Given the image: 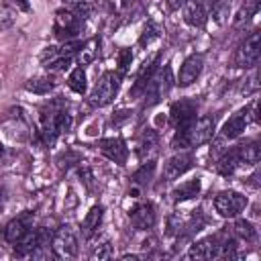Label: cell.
<instances>
[{"label": "cell", "instance_id": "52a82bcc", "mask_svg": "<svg viewBox=\"0 0 261 261\" xmlns=\"http://www.w3.org/2000/svg\"><path fill=\"white\" fill-rule=\"evenodd\" d=\"M192 161H194L192 153L179 151V153L171 155V157L165 161V165H163V181H173V179H177L179 175H184V173L192 167Z\"/></svg>", "mask_w": 261, "mask_h": 261}, {"label": "cell", "instance_id": "7402d4cb", "mask_svg": "<svg viewBox=\"0 0 261 261\" xmlns=\"http://www.w3.org/2000/svg\"><path fill=\"white\" fill-rule=\"evenodd\" d=\"M55 88V84L49 77H33L24 84V90L33 92V94H49Z\"/></svg>", "mask_w": 261, "mask_h": 261}, {"label": "cell", "instance_id": "ac0fdd59", "mask_svg": "<svg viewBox=\"0 0 261 261\" xmlns=\"http://www.w3.org/2000/svg\"><path fill=\"white\" fill-rule=\"evenodd\" d=\"M98 47H100V41H98L96 37H92V39H88L86 43H82L80 49H77V53H75L77 63H80V65L92 63V61L96 59V55H98Z\"/></svg>", "mask_w": 261, "mask_h": 261}, {"label": "cell", "instance_id": "f1b7e54d", "mask_svg": "<svg viewBox=\"0 0 261 261\" xmlns=\"http://www.w3.org/2000/svg\"><path fill=\"white\" fill-rule=\"evenodd\" d=\"M112 255V249H110V243L108 241H104V243H100V245H96L94 247V251H92V259H98V261H104V259H108Z\"/></svg>", "mask_w": 261, "mask_h": 261}, {"label": "cell", "instance_id": "7a4b0ae2", "mask_svg": "<svg viewBox=\"0 0 261 261\" xmlns=\"http://www.w3.org/2000/svg\"><path fill=\"white\" fill-rule=\"evenodd\" d=\"M118 88H120V75L114 73V71H104L98 77V82H96V86L90 94V104L94 108H102V106L110 104L116 98Z\"/></svg>", "mask_w": 261, "mask_h": 261}, {"label": "cell", "instance_id": "8992f818", "mask_svg": "<svg viewBox=\"0 0 261 261\" xmlns=\"http://www.w3.org/2000/svg\"><path fill=\"white\" fill-rule=\"evenodd\" d=\"M33 230V212L31 210H27V212H22L20 216H16V218H12L6 226H4V241L6 243H18L22 237H27L29 232Z\"/></svg>", "mask_w": 261, "mask_h": 261}, {"label": "cell", "instance_id": "5b68a950", "mask_svg": "<svg viewBox=\"0 0 261 261\" xmlns=\"http://www.w3.org/2000/svg\"><path fill=\"white\" fill-rule=\"evenodd\" d=\"M247 204H249L247 196H243V194H239V192H234V190H224V192H220V194L214 198V208H216V212H218L220 216H224V218H234V216H239V214L247 208Z\"/></svg>", "mask_w": 261, "mask_h": 261}, {"label": "cell", "instance_id": "9c48e42d", "mask_svg": "<svg viewBox=\"0 0 261 261\" xmlns=\"http://www.w3.org/2000/svg\"><path fill=\"white\" fill-rule=\"evenodd\" d=\"M98 147H100V153H102L104 157H108L110 161H114V163H118V165H124V163H126L128 149H126V145H124L122 139H118V137L102 139V141L98 143Z\"/></svg>", "mask_w": 261, "mask_h": 261}, {"label": "cell", "instance_id": "d6986e66", "mask_svg": "<svg viewBox=\"0 0 261 261\" xmlns=\"http://www.w3.org/2000/svg\"><path fill=\"white\" fill-rule=\"evenodd\" d=\"M257 8H259V0H245V2L241 4V8L237 10V14H234L232 27H234V29H243V27L253 18V14L257 12Z\"/></svg>", "mask_w": 261, "mask_h": 261}, {"label": "cell", "instance_id": "836d02e7", "mask_svg": "<svg viewBox=\"0 0 261 261\" xmlns=\"http://www.w3.org/2000/svg\"><path fill=\"white\" fill-rule=\"evenodd\" d=\"M0 202H2V188H0Z\"/></svg>", "mask_w": 261, "mask_h": 261}, {"label": "cell", "instance_id": "44dd1931", "mask_svg": "<svg viewBox=\"0 0 261 261\" xmlns=\"http://www.w3.org/2000/svg\"><path fill=\"white\" fill-rule=\"evenodd\" d=\"M67 86L75 92V94H84L86 92V71H84V67H75V69H71V73H69V77H67Z\"/></svg>", "mask_w": 261, "mask_h": 261}, {"label": "cell", "instance_id": "4dcf8cb0", "mask_svg": "<svg viewBox=\"0 0 261 261\" xmlns=\"http://www.w3.org/2000/svg\"><path fill=\"white\" fill-rule=\"evenodd\" d=\"M159 33H157V27L155 24H149L145 31H143V35H141V39H139V45H145V43H149L151 39H155Z\"/></svg>", "mask_w": 261, "mask_h": 261}, {"label": "cell", "instance_id": "d4e9b609", "mask_svg": "<svg viewBox=\"0 0 261 261\" xmlns=\"http://www.w3.org/2000/svg\"><path fill=\"white\" fill-rule=\"evenodd\" d=\"M232 230H234V234H237L239 239H243V241H253V239L257 237L255 226H253L249 220H245V218H239V220L234 222Z\"/></svg>", "mask_w": 261, "mask_h": 261}, {"label": "cell", "instance_id": "8fae6325", "mask_svg": "<svg viewBox=\"0 0 261 261\" xmlns=\"http://www.w3.org/2000/svg\"><path fill=\"white\" fill-rule=\"evenodd\" d=\"M218 253H220V239L208 237V239H202L196 245H192L186 259H212V257H218Z\"/></svg>", "mask_w": 261, "mask_h": 261}, {"label": "cell", "instance_id": "7c38bea8", "mask_svg": "<svg viewBox=\"0 0 261 261\" xmlns=\"http://www.w3.org/2000/svg\"><path fill=\"white\" fill-rule=\"evenodd\" d=\"M249 120H251V116H249V108L245 106V108H241L239 112H234L226 122H224V126H222V139H237L239 135H243V130L247 128V124H249Z\"/></svg>", "mask_w": 261, "mask_h": 261}, {"label": "cell", "instance_id": "3957f363", "mask_svg": "<svg viewBox=\"0 0 261 261\" xmlns=\"http://www.w3.org/2000/svg\"><path fill=\"white\" fill-rule=\"evenodd\" d=\"M51 251L59 259H73L77 255V237L71 226H59L51 237Z\"/></svg>", "mask_w": 261, "mask_h": 261}, {"label": "cell", "instance_id": "6da1fadb", "mask_svg": "<svg viewBox=\"0 0 261 261\" xmlns=\"http://www.w3.org/2000/svg\"><path fill=\"white\" fill-rule=\"evenodd\" d=\"M214 130H216V118L214 116H202V118L194 120L190 126L175 128V135L171 139V147L173 149L200 147L214 137Z\"/></svg>", "mask_w": 261, "mask_h": 261}, {"label": "cell", "instance_id": "ffe728a7", "mask_svg": "<svg viewBox=\"0 0 261 261\" xmlns=\"http://www.w3.org/2000/svg\"><path fill=\"white\" fill-rule=\"evenodd\" d=\"M239 149V157H241V165H255L259 159H261V149H259V143L257 141H249V143H243L237 147Z\"/></svg>", "mask_w": 261, "mask_h": 261}, {"label": "cell", "instance_id": "83f0119b", "mask_svg": "<svg viewBox=\"0 0 261 261\" xmlns=\"http://www.w3.org/2000/svg\"><path fill=\"white\" fill-rule=\"evenodd\" d=\"M130 63H133V51L130 49H122L118 53V65H116V73L122 77L128 69H130Z\"/></svg>", "mask_w": 261, "mask_h": 261}, {"label": "cell", "instance_id": "30bf717a", "mask_svg": "<svg viewBox=\"0 0 261 261\" xmlns=\"http://www.w3.org/2000/svg\"><path fill=\"white\" fill-rule=\"evenodd\" d=\"M202 65H204V57H202L200 53H194V55H190V57L184 61L181 69H179V77H177V84H179L181 88H186V86L194 84V82L198 80V75L202 73Z\"/></svg>", "mask_w": 261, "mask_h": 261}, {"label": "cell", "instance_id": "2e32d148", "mask_svg": "<svg viewBox=\"0 0 261 261\" xmlns=\"http://www.w3.org/2000/svg\"><path fill=\"white\" fill-rule=\"evenodd\" d=\"M102 216H104V208L102 206H92L90 208V212L86 214V218L82 222V237L84 239H90L98 230V226L102 222Z\"/></svg>", "mask_w": 261, "mask_h": 261}, {"label": "cell", "instance_id": "484cf974", "mask_svg": "<svg viewBox=\"0 0 261 261\" xmlns=\"http://www.w3.org/2000/svg\"><path fill=\"white\" fill-rule=\"evenodd\" d=\"M53 124H55L57 135L67 133V130L71 128V114H69L67 110H57V112H53Z\"/></svg>", "mask_w": 261, "mask_h": 261}, {"label": "cell", "instance_id": "5bb4252c", "mask_svg": "<svg viewBox=\"0 0 261 261\" xmlns=\"http://www.w3.org/2000/svg\"><path fill=\"white\" fill-rule=\"evenodd\" d=\"M184 20L190 27H204L206 24V10L200 0H184Z\"/></svg>", "mask_w": 261, "mask_h": 261}, {"label": "cell", "instance_id": "4316f807", "mask_svg": "<svg viewBox=\"0 0 261 261\" xmlns=\"http://www.w3.org/2000/svg\"><path fill=\"white\" fill-rule=\"evenodd\" d=\"M155 147H157V135L153 133V130H147L143 137H141V141H139V155L141 157H145V153H149V151H155Z\"/></svg>", "mask_w": 261, "mask_h": 261}, {"label": "cell", "instance_id": "d6a6232c", "mask_svg": "<svg viewBox=\"0 0 261 261\" xmlns=\"http://www.w3.org/2000/svg\"><path fill=\"white\" fill-rule=\"evenodd\" d=\"M181 4H184V0H167V6H169L171 10H177Z\"/></svg>", "mask_w": 261, "mask_h": 261}, {"label": "cell", "instance_id": "cb8c5ba5", "mask_svg": "<svg viewBox=\"0 0 261 261\" xmlns=\"http://www.w3.org/2000/svg\"><path fill=\"white\" fill-rule=\"evenodd\" d=\"M153 173H155V161H147V163H143V165L133 173V179H135V184H139V186H147V184L153 179Z\"/></svg>", "mask_w": 261, "mask_h": 261}, {"label": "cell", "instance_id": "603a6c76", "mask_svg": "<svg viewBox=\"0 0 261 261\" xmlns=\"http://www.w3.org/2000/svg\"><path fill=\"white\" fill-rule=\"evenodd\" d=\"M230 16V0H212V18L218 24H224Z\"/></svg>", "mask_w": 261, "mask_h": 261}, {"label": "cell", "instance_id": "4fadbf2b", "mask_svg": "<svg viewBox=\"0 0 261 261\" xmlns=\"http://www.w3.org/2000/svg\"><path fill=\"white\" fill-rule=\"evenodd\" d=\"M130 222L139 230H147L155 224V208L149 202H143L130 210Z\"/></svg>", "mask_w": 261, "mask_h": 261}, {"label": "cell", "instance_id": "1f68e13d", "mask_svg": "<svg viewBox=\"0 0 261 261\" xmlns=\"http://www.w3.org/2000/svg\"><path fill=\"white\" fill-rule=\"evenodd\" d=\"M8 4H10V6H14V8H16V10H20V12H29V10H31L29 0H8Z\"/></svg>", "mask_w": 261, "mask_h": 261}, {"label": "cell", "instance_id": "f546056e", "mask_svg": "<svg viewBox=\"0 0 261 261\" xmlns=\"http://www.w3.org/2000/svg\"><path fill=\"white\" fill-rule=\"evenodd\" d=\"M10 24H12V12L4 2H0V29H6Z\"/></svg>", "mask_w": 261, "mask_h": 261}, {"label": "cell", "instance_id": "9a60e30c", "mask_svg": "<svg viewBox=\"0 0 261 261\" xmlns=\"http://www.w3.org/2000/svg\"><path fill=\"white\" fill-rule=\"evenodd\" d=\"M200 190H202V184H200L198 177H196V179H188V181H184V184H179V186L173 188L171 198H173L175 202H184V200L196 198V196L200 194Z\"/></svg>", "mask_w": 261, "mask_h": 261}, {"label": "cell", "instance_id": "277c9868", "mask_svg": "<svg viewBox=\"0 0 261 261\" xmlns=\"http://www.w3.org/2000/svg\"><path fill=\"white\" fill-rule=\"evenodd\" d=\"M259 55H261V33L259 31H253L239 45V49L234 53V65L237 67H243V69L255 67L257 61H259Z\"/></svg>", "mask_w": 261, "mask_h": 261}, {"label": "cell", "instance_id": "ba28073f", "mask_svg": "<svg viewBox=\"0 0 261 261\" xmlns=\"http://www.w3.org/2000/svg\"><path fill=\"white\" fill-rule=\"evenodd\" d=\"M169 118H171V124H173L175 128L190 126V124L196 120V104L190 102V100L173 102V104H171V110H169Z\"/></svg>", "mask_w": 261, "mask_h": 261}, {"label": "cell", "instance_id": "e0dca14e", "mask_svg": "<svg viewBox=\"0 0 261 261\" xmlns=\"http://www.w3.org/2000/svg\"><path fill=\"white\" fill-rule=\"evenodd\" d=\"M239 165H241V157H239V149L234 147V149H228V151L218 159L216 169H218L220 175H230V173H234V169H237Z\"/></svg>", "mask_w": 261, "mask_h": 261}]
</instances>
